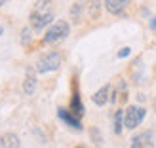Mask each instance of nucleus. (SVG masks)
I'll return each instance as SVG.
<instances>
[{
  "label": "nucleus",
  "mask_w": 156,
  "mask_h": 148,
  "mask_svg": "<svg viewBox=\"0 0 156 148\" xmlns=\"http://www.w3.org/2000/svg\"><path fill=\"white\" fill-rule=\"evenodd\" d=\"M57 118L63 122V123H67L71 129H74V131H82V123H80V118H76V116L69 110V108H65V106H59L57 108Z\"/></svg>",
  "instance_id": "39448f33"
},
{
  "label": "nucleus",
  "mask_w": 156,
  "mask_h": 148,
  "mask_svg": "<svg viewBox=\"0 0 156 148\" xmlns=\"http://www.w3.org/2000/svg\"><path fill=\"white\" fill-rule=\"evenodd\" d=\"M151 29L156 30V17H151Z\"/></svg>",
  "instance_id": "a211bd4d"
},
{
  "label": "nucleus",
  "mask_w": 156,
  "mask_h": 148,
  "mask_svg": "<svg viewBox=\"0 0 156 148\" xmlns=\"http://www.w3.org/2000/svg\"><path fill=\"white\" fill-rule=\"evenodd\" d=\"M131 148H154V133L152 131H141L131 139Z\"/></svg>",
  "instance_id": "423d86ee"
},
{
  "label": "nucleus",
  "mask_w": 156,
  "mask_h": 148,
  "mask_svg": "<svg viewBox=\"0 0 156 148\" xmlns=\"http://www.w3.org/2000/svg\"><path fill=\"white\" fill-rule=\"evenodd\" d=\"M55 19V8L53 0H36L33 10L29 13V27L34 33H40L46 27H50Z\"/></svg>",
  "instance_id": "f257e3e1"
},
{
  "label": "nucleus",
  "mask_w": 156,
  "mask_h": 148,
  "mask_svg": "<svg viewBox=\"0 0 156 148\" xmlns=\"http://www.w3.org/2000/svg\"><path fill=\"white\" fill-rule=\"evenodd\" d=\"M129 53H131V48H122L118 53H116V57H118V59H124V57H128Z\"/></svg>",
  "instance_id": "f3484780"
},
{
  "label": "nucleus",
  "mask_w": 156,
  "mask_h": 148,
  "mask_svg": "<svg viewBox=\"0 0 156 148\" xmlns=\"http://www.w3.org/2000/svg\"><path fill=\"white\" fill-rule=\"evenodd\" d=\"M84 13H86V0H76V2L71 6V12H69V15H71V19H73L74 25L82 23Z\"/></svg>",
  "instance_id": "1a4fd4ad"
},
{
  "label": "nucleus",
  "mask_w": 156,
  "mask_h": 148,
  "mask_svg": "<svg viewBox=\"0 0 156 148\" xmlns=\"http://www.w3.org/2000/svg\"><path fill=\"white\" fill-rule=\"evenodd\" d=\"M108 95H111V84L103 85L101 89H97V91L91 95L93 105H97V106H105V105L108 103Z\"/></svg>",
  "instance_id": "9b49d317"
},
{
  "label": "nucleus",
  "mask_w": 156,
  "mask_h": 148,
  "mask_svg": "<svg viewBox=\"0 0 156 148\" xmlns=\"http://www.w3.org/2000/svg\"><path fill=\"white\" fill-rule=\"evenodd\" d=\"M69 110H71L76 118H82L86 108H84V103L80 99V93H78V88L74 85V91H73V99H71V105H69Z\"/></svg>",
  "instance_id": "6e6552de"
},
{
  "label": "nucleus",
  "mask_w": 156,
  "mask_h": 148,
  "mask_svg": "<svg viewBox=\"0 0 156 148\" xmlns=\"http://www.w3.org/2000/svg\"><path fill=\"white\" fill-rule=\"evenodd\" d=\"M36 89V71L34 68H27V76L23 80V93L25 95H33Z\"/></svg>",
  "instance_id": "9d476101"
},
{
  "label": "nucleus",
  "mask_w": 156,
  "mask_h": 148,
  "mask_svg": "<svg viewBox=\"0 0 156 148\" xmlns=\"http://www.w3.org/2000/svg\"><path fill=\"white\" fill-rule=\"evenodd\" d=\"M6 2H8V0H0V8H2V6H4Z\"/></svg>",
  "instance_id": "aec40b11"
},
{
  "label": "nucleus",
  "mask_w": 156,
  "mask_h": 148,
  "mask_svg": "<svg viewBox=\"0 0 156 148\" xmlns=\"http://www.w3.org/2000/svg\"><path fill=\"white\" fill-rule=\"evenodd\" d=\"M2 33H4V29H2V27H0V34H2Z\"/></svg>",
  "instance_id": "4be33fe9"
},
{
  "label": "nucleus",
  "mask_w": 156,
  "mask_h": 148,
  "mask_svg": "<svg viewBox=\"0 0 156 148\" xmlns=\"http://www.w3.org/2000/svg\"><path fill=\"white\" fill-rule=\"evenodd\" d=\"M63 63V57H61V53L57 50H51L48 53H44V55L38 57V61L34 63V71L36 74H48V72H53L57 71Z\"/></svg>",
  "instance_id": "7ed1b4c3"
},
{
  "label": "nucleus",
  "mask_w": 156,
  "mask_h": 148,
  "mask_svg": "<svg viewBox=\"0 0 156 148\" xmlns=\"http://www.w3.org/2000/svg\"><path fill=\"white\" fill-rule=\"evenodd\" d=\"M147 116V108L139 106V105H129L124 110V127L126 129H135L141 126V122Z\"/></svg>",
  "instance_id": "20e7f679"
},
{
  "label": "nucleus",
  "mask_w": 156,
  "mask_h": 148,
  "mask_svg": "<svg viewBox=\"0 0 156 148\" xmlns=\"http://www.w3.org/2000/svg\"><path fill=\"white\" fill-rule=\"evenodd\" d=\"M124 129V110L122 108H118V110L114 112V120H112V131L114 135H120Z\"/></svg>",
  "instance_id": "4468645a"
},
{
  "label": "nucleus",
  "mask_w": 156,
  "mask_h": 148,
  "mask_svg": "<svg viewBox=\"0 0 156 148\" xmlns=\"http://www.w3.org/2000/svg\"><path fill=\"white\" fill-rule=\"evenodd\" d=\"M101 8H103L101 0H88V2H86V13H88L91 19H99Z\"/></svg>",
  "instance_id": "ddd939ff"
},
{
  "label": "nucleus",
  "mask_w": 156,
  "mask_h": 148,
  "mask_svg": "<svg viewBox=\"0 0 156 148\" xmlns=\"http://www.w3.org/2000/svg\"><path fill=\"white\" fill-rule=\"evenodd\" d=\"M154 112H156V99H154Z\"/></svg>",
  "instance_id": "412c9836"
},
{
  "label": "nucleus",
  "mask_w": 156,
  "mask_h": 148,
  "mask_svg": "<svg viewBox=\"0 0 156 148\" xmlns=\"http://www.w3.org/2000/svg\"><path fill=\"white\" fill-rule=\"evenodd\" d=\"M0 148H21L19 137L15 135V133H12V131L0 135Z\"/></svg>",
  "instance_id": "f8f14e48"
},
{
  "label": "nucleus",
  "mask_w": 156,
  "mask_h": 148,
  "mask_svg": "<svg viewBox=\"0 0 156 148\" xmlns=\"http://www.w3.org/2000/svg\"><path fill=\"white\" fill-rule=\"evenodd\" d=\"M30 30H33L30 27H25V29L21 30V42L23 44H29L30 42Z\"/></svg>",
  "instance_id": "dca6fc26"
},
{
  "label": "nucleus",
  "mask_w": 156,
  "mask_h": 148,
  "mask_svg": "<svg viewBox=\"0 0 156 148\" xmlns=\"http://www.w3.org/2000/svg\"><path fill=\"white\" fill-rule=\"evenodd\" d=\"M129 2L131 0H105L103 6L111 15H124V12H126V8L129 6Z\"/></svg>",
  "instance_id": "0eeeda50"
},
{
  "label": "nucleus",
  "mask_w": 156,
  "mask_h": 148,
  "mask_svg": "<svg viewBox=\"0 0 156 148\" xmlns=\"http://www.w3.org/2000/svg\"><path fill=\"white\" fill-rule=\"evenodd\" d=\"M69 34H71V25H69V21L57 19V21H53L51 25L48 27V30H46V34L42 38V44H57V42H63Z\"/></svg>",
  "instance_id": "f03ea898"
},
{
  "label": "nucleus",
  "mask_w": 156,
  "mask_h": 148,
  "mask_svg": "<svg viewBox=\"0 0 156 148\" xmlns=\"http://www.w3.org/2000/svg\"><path fill=\"white\" fill-rule=\"evenodd\" d=\"M90 135H91L93 143H95L97 146H99V144H103V137H101V131H99L97 127H91V129H90Z\"/></svg>",
  "instance_id": "2eb2a0df"
},
{
  "label": "nucleus",
  "mask_w": 156,
  "mask_h": 148,
  "mask_svg": "<svg viewBox=\"0 0 156 148\" xmlns=\"http://www.w3.org/2000/svg\"><path fill=\"white\" fill-rule=\"evenodd\" d=\"M74 148H88V146H86V144H76Z\"/></svg>",
  "instance_id": "6ab92c4d"
}]
</instances>
